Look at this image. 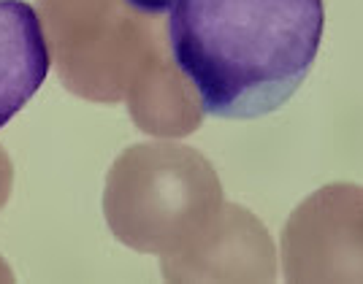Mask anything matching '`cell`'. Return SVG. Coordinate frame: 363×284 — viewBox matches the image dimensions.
Segmentation results:
<instances>
[{"instance_id": "cell-1", "label": "cell", "mask_w": 363, "mask_h": 284, "mask_svg": "<svg viewBox=\"0 0 363 284\" xmlns=\"http://www.w3.org/2000/svg\"><path fill=\"white\" fill-rule=\"evenodd\" d=\"M323 25V0H177L168 41L206 114L255 120L303 84Z\"/></svg>"}, {"instance_id": "cell-2", "label": "cell", "mask_w": 363, "mask_h": 284, "mask_svg": "<svg viewBox=\"0 0 363 284\" xmlns=\"http://www.w3.org/2000/svg\"><path fill=\"white\" fill-rule=\"evenodd\" d=\"M52 68L41 19L28 0H0V130L30 103Z\"/></svg>"}, {"instance_id": "cell-3", "label": "cell", "mask_w": 363, "mask_h": 284, "mask_svg": "<svg viewBox=\"0 0 363 284\" xmlns=\"http://www.w3.org/2000/svg\"><path fill=\"white\" fill-rule=\"evenodd\" d=\"M130 8H136L141 14H163V11H171L177 0H125Z\"/></svg>"}]
</instances>
